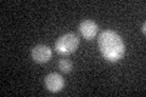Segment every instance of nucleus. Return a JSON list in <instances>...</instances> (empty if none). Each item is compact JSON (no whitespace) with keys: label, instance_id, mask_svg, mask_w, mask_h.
Instances as JSON below:
<instances>
[{"label":"nucleus","instance_id":"20e7f679","mask_svg":"<svg viewBox=\"0 0 146 97\" xmlns=\"http://www.w3.org/2000/svg\"><path fill=\"white\" fill-rule=\"evenodd\" d=\"M52 56L51 49L46 45H36L32 50V58L34 59L36 63H46L50 61Z\"/></svg>","mask_w":146,"mask_h":97},{"label":"nucleus","instance_id":"423d86ee","mask_svg":"<svg viewBox=\"0 0 146 97\" xmlns=\"http://www.w3.org/2000/svg\"><path fill=\"white\" fill-rule=\"evenodd\" d=\"M58 68L61 69V72L63 73H71L72 72V69H73V63L70 61V59H66V58H63L61 59L60 62H58Z\"/></svg>","mask_w":146,"mask_h":97},{"label":"nucleus","instance_id":"f257e3e1","mask_svg":"<svg viewBox=\"0 0 146 97\" xmlns=\"http://www.w3.org/2000/svg\"><path fill=\"white\" fill-rule=\"evenodd\" d=\"M99 49L102 57L108 62H118L125 52V45L121 35L110 29L99 35Z\"/></svg>","mask_w":146,"mask_h":97},{"label":"nucleus","instance_id":"7ed1b4c3","mask_svg":"<svg viewBox=\"0 0 146 97\" xmlns=\"http://www.w3.org/2000/svg\"><path fill=\"white\" fill-rule=\"evenodd\" d=\"M44 84H45V87H46L50 92L56 94V92L61 91L63 89L65 80H63V78L60 74H57V73H50V74L45 77Z\"/></svg>","mask_w":146,"mask_h":97},{"label":"nucleus","instance_id":"0eeeda50","mask_svg":"<svg viewBox=\"0 0 146 97\" xmlns=\"http://www.w3.org/2000/svg\"><path fill=\"white\" fill-rule=\"evenodd\" d=\"M145 28H146V24L144 23V24H143V27H141V30H143V33H144V34H145V32H146V29H145Z\"/></svg>","mask_w":146,"mask_h":97},{"label":"nucleus","instance_id":"f03ea898","mask_svg":"<svg viewBox=\"0 0 146 97\" xmlns=\"http://www.w3.org/2000/svg\"><path fill=\"white\" fill-rule=\"evenodd\" d=\"M79 46V38L74 33H66L61 35L55 43V50L57 53L68 56L78 49Z\"/></svg>","mask_w":146,"mask_h":97},{"label":"nucleus","instance_id":"39448f33","mask_svg":"<svg viewBox=\"0 0 146 97\" xmlns=\"http://www.w3.org/2000/svg\"><path fill=\"white\" fill-rule=\"evenodd\" d=\"M98 30H99L98 24L91 20H84L79 24L80 34L83 35V38L86 39V40H91L93 38H95L96 34H98Z\"/></svg>","mask_w":146,"mask_h":97}]
</instances>
